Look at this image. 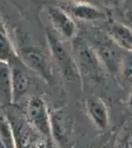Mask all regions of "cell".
I'll list each match as a JSON object with an SVG mask.
<instances>
[{
  "mask_svg": "<svg viewBox=\"0 0 132 148\" xmlns=\"http://www.w3.org/2000/svg\"><path fill=\"white\" fill-rule=\"evenodd\" d=\"M42 148H60L57 143L52 139V137L44 138L42 143Z\"/></svg>",
  "mask_w": 132,
  "mask_h": 148,
  "instance_id": "cell-17",
  "label": "cell"
},
{
  "mask_svg": "<svg viewBox=\"0 0 132 148\" xmlns=\"http://www.w3.org/2000/svg\"><path fill=\"white\" fill-rule=\"evenodd\" d=\"M0 148H6V147L3 145V143L1 142V140H0Z\"/></svg>",
  "mask_w": 132,
  "mask_h": 148,
  "instance_id": "cell-21",
  "label": "cell"
},
{
  "mask_svg": "<svg viewBox=\"0 0 132 148\" xmlns=\"http://www.w3.org/2000/svg\"><path fill=\"white\" fill-rule=\"evenodd\" d=\"M119 76H121L125 82L132 85V52L127 51L124 54Z\"/></svg>",
  "mask_w": 132,
  "mask_h": 148,
  "instance_id": "cell-16",
  "label": "cell"
},
{
  "mask_svg": "<svg viewBox=\"0 0 132 148\" xmlns=\"http://www.w3.org/2000/svg\"><path fill=\"white\" fill-rule=\"evenodd\" d=\"M51 121V137L59 147L60 145H66L69 142L72 123L66 109L57 108L50 112Z\"/></svg>",
  "mask_w": 132,
  "mask_h": 148,
  "instance_id": "cell-8",
  "label": "cell"
},
{
  "mask_svg": "<svg viewBox=\"0 0 132 148\" xmlns=\"http://www.w3.org/2000/svg\"><path fill=\"white\" fill-rule=\"evenodd\" d=\"M17 53L19 60L39 75L44 82L49 84L53 82V68L49 57L42 49L34 46H26L17 49Z\"/></svg>",
  "mask_w": 132,
  "mask_h": 148,
  "instance_id": "cell-4",
  "label": "cell"
},
{
  "mask_svg": "<svg viewBox=\"0 0 132 148\" xmlns=\"http://www.w3.org/2000/svg\"><path fill=\"white\" fill-rule=\"evenodd\" d=\"M100 61L107 73L114 77H118L120 74L122 59L124 56L123 49L119 47L107 36V40H101L92 45Z\"/></svg>",
  "mask_w": 132,
  "mask_h": 148,
  "instance_id": "cell-5",
  "label": "cell"
},
{
  "mask_svg": "<svg viewBox=\"0 0 132 148\" xmlns=\"http://www.w3.org/2000/svg\"><path fill=\"white\" fill-rule=\"evenodd\" d=\"M18 58L17 49L8 35L4 20L0 17V61L10 63Z\"/></svg>",
  "mask_w": 132,
  "mask_h": 148,
  "instance_id": "cell-13",
  "label": "cell"
},
{
  "mask_svg": "<svg viewBox=\"0 0 132 148\" xmlns=\"http://www.w3.org/2000/svg\"><path fill=\"white\" fill-rule=\"evenodd\" d=\"M65 10L72 18H76L81 21H100L107 18L105 13L102 11L99 7L93 5L91 2H78V3H71L68 5H64Z\"/></svg>",
  "mask_w": 132,
  "mask_h": 148,
  "instance_id": "cell-10",
  "label": "cell"
},
{
  "mask_svg": "<svg viewBox=\"0 0 132 148\" xmlns=\"http://www.w3.org/2000/svg\"><path fill=\"white\" fill-rule=\"evenodd\" d=\"M86 112L91 123L99 130H104L109 123V113L105 103L101 98L91 96L86 100Z\"/></svg>",
  "mask_w": 132,
  "mask_h": 148,
  "instance_id": "cell-9",
  "label": "cell"
},
{
  "mask_svg": "<svg viewBox=\"0 0 132 148\" xmlns=\"http://www.w3.org/2000/svg\"><path fill=\"white\" fill-rule=\"evenodd\" d=\"M103 3L105 5H107V7H116L118 5H120L124 0H102Z\"/></svg>",
  "mask_w": 132,
  "mask_h": 148,
  "instance_id": "cell-18",
  "label": "cell"
},
{
  "mask_svg": "<svg viewBox=\"0 0 132 148\" xmlns=\"http://www.w3.org/2000/svg\"><path fill=\"white\" fill-rule=\"evenodd\" d=\"M72 47L82 82L84 78L94 83L102 82L105 77L107 71L100 61L92 45L82 38L76 37L73 39Z\"/></svg>",
  "mask_w": 132,
  "mask_h": 148,
  "instance_id": "cell-1",
  "label": "cell"
},
{
  "mask_svg": "<svg viewBox=\"0 0 132 148\" xmlns=\"http://www.w3.org/2000/svg\"><path fill=\"white\" fill-rule=\"evenodd\" d=\"M12 88L13 104L20 101L30 88V78L28 74L19 67H12Z\"/></svg>",
  "mask_w": 132,
  "mask_h": 148,
  "instance_id": "cell-14",
  "label": "cell"
},
{
  "mask_svg": "<svg viewBox=\"0 0 132 148\" xmlns=\"http://www.w3.org/2000/svg\"><path fill=\"white\" fill-rule=\"evenodd\" d=\"M25 119L37 134L44 138L51 137L50 112L45 101L39 96H33L27 103Z\"/></svg>",
  "mask_w": 132,
  "mask_h": 148,
  "instance_id": "cell-3",
  "label": "cell"
},
{
  "mask_svg": "<svg viewBox=\"0 0 132 148\" xmlns=\"http://www.w3.org/2000/svg\"><path fill=\"white\" fill-rule=\"evenodd\" d=\"M6 114L13 127L15 148H42L44 137H40L38 140L40 135L34 134L35 131L28 125L26 119H22L20 114L14 112H7Z\"/></svg>",
  "mask_w": 132,
  "mask_h": 148,
  "instance_id": "cell-6",
  "label": "cell"
},
{
  "mask_svg": "<svg viewBox=\"0 0 132 148\" xmlns=\"http://www.w3.org/2000/svg\"><path fill=\"white\" fill-rule=\"evenodd\" d=\"M127 107H128V109L130 110V112L132 113V92L129 94L128 99H127Z\"/></svg>",
  "mask_w": 132,
  "mask_h": 148,
  "instance_id": "cell-19",
  "label": "cell"
},
{
  "mask_svg": "<svg viewBox=\"0 0 132 148\" xmlns=\"http://www.w3.org/2000/svg\"><path fill=\"white\" fill-rule=\"evenodd\" d=\"M107 36L123 51L132 52V29L118 22H110L107 27Z\"/></svg>",
  "mask_w": 132,
  "mask_h": 148,
  "instance_id": "cell-11",
  "label": "cell"
},
{
  "mask_svg": "<svg viewBox=\"0 0 132 148\" xmlns=\"http://www.w3.org/2000/svg\"><path fill=\"white\" fill-rule=\"evenodd\" d=\"M47 16L53 32L63 40H69L76 38L77 25L73 18L61 7L47 6Z\"/></svg>",
  "mask_w": 132,
  "mask_h": 148,
  "instance_id": "cell-7",
  "label": "cell"
},
{
  "mask_svg": "<svg viewBox=\"0 0 132 148\" xmlns=\"http://www.w3.org/2000/svg\"><path fill=\"white\" fill-rule=\"evenodd\" d=\"M66 1H70L72 3H78V2H91L92 0H66Z\"/></svg>",
  "mask_w": 132,
  "mask_h": 148,
  "instance_id": "cell-20",
  "label": "cell"
},
{
  "mask_svg": "<svg viewBox=\"0 0 132 148\" xmlns=\"http://www.w3.org/2000/svg\"><path fill=\"white\" fill-rule=\"evenodd\" d=\"M11 104H13L12 66L8 62L0 61V105L9 106Z\"/></svg>",
  "mask_w": 132,
  "mask_h": 148,
  "instance_id": "cell-12",
  "label": "cell"
},
{
  "mask_svg": "<svg viewBox=\"0 0 132 148\" xmlns=\"http://www.w3.org/2000/svg\"><path fill=\"white\" fill-rule=\"evenodd\" d=\"M0 140L6 148H15L13 127L6 113L1 111H0Z\"/></svg>",
  "mask_w": 132,
  "mask_h": 148,
  "instance_id": "cell-15",
  "label": "cell"
},
{
  "mask_svg": "<svg viewBox=\"0 0 132 148\" xmlns=\"http://www.w3.org/2000/svg\"><path fill=\"white\" fill-rule=\"evenodd\" d=\"M47 40L52 60L64 79L68 82H80L82 84V78L74 56L69 52L63 40H60L54 32L47 29Z\"/></svg>",
  "mask_w": 132,
  "mask_h": 148,
  "instance_id": "cell-2",
  "label": "cell"
}]
</instances>
